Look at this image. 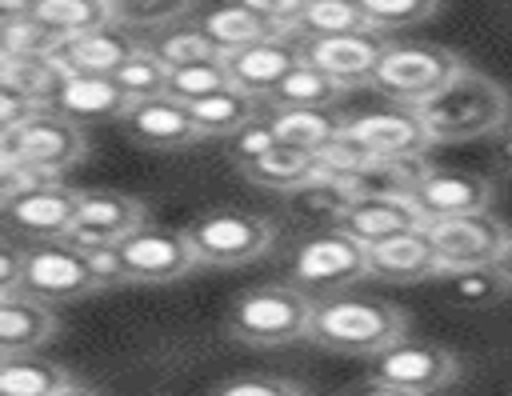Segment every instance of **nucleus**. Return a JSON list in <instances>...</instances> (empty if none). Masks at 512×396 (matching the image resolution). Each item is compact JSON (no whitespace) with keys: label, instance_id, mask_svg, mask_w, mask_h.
<instances>
[{"label":"nucleus","instance_id":"obj_10","mask_svg":"<svg viewBox=\"0 0 512 396\" xmlns=\"http://www.w3.org/2000/svg\"><path fill=\"white\" fill-rule=\"evenodd\" d=\"M428 232H432V244H436V256H440V272L496 264V256L512 240V228L492 208L448 216V220H428Z\"/></svg>","mask_w":512,"mask_h":396},{"label":"nucleus","instance_id":"obj_28","mask_svg":"<svg viewBox=\"0 0 512 396\" xmlns=\"http://www.w3.org/2000/svg\"><path fill=\"white\" fill-rule=\"evenodd\" d=\"M72 384V372L40 352L0 356V396H56Z\"/></svg>","mask_w":512,"mask_h":396},{"label":"nucleus","instance_id":"obj_29","mask_svg":"<svg viewBox=\"0 0 512 396\" xmlns=\"http://www.w3.org/2000/svg\"><path fill=\"white\" fill-rule=\"evenodd\" d=\"M344 92H348V88H344L340 80H332L324 68L300 60V64L276 84V92L268 96V104H272V108H332Z\"/></svg>","mask_w":512,"mask_h":396},{"label":"nucleus","instance_id":"obj_22","mask_svg":"<svg viewBox=\"0 0 512 396\" xmlns=\"http://www.w3.org/2000/svg\"><path fill=\"white\" fill-rule=\"evenodd\" d=\"M420 224H428V220L412 196H352L348 208L340 212L336 228H344L360 244H376V240H388V236L420 228Z\"/></svg>","mask_w":512,"mask_h":396},{"label":"nucleus","instance_id":"obj_23","mask_svg":"<svg viewBox=\"0 0 512 396\" xmlns=\"http://www.w3.org/2000/svg\"><path fill=\"white\" fill-rule=\"evenodd\" d=\"M60 332V320L48 300L16 292L0 296V356H24L52 344Z\"/></svg>","mask_w":512,"mask_h":396},{"label":"nucleus","instance_id":"obj_46","mask_svg":"<svg viewBox=\"0 0 512 396\" xmlns=\"http://www.w3.org/2000/svg\"><path fill=\"white\" fill-rule=\"evenodd\" d=\"M340 396H416V392H408V388H400V384H388V380H380V376H364V380L348 384Z\"/></svg>","mask_w":512,"mask_h":396},{"label":"nucleus","instance_id":"obj_48","mask_svg":"<svg viewBox=\"0 0 512 396\" xmlns=\"http://www.w3.org/2000/svg\"><path fill=\"white\" fill-rule=\"evenodd\" d=\"M32 4H36V0H0V16H4V20H12V16H28Z\"/></svg>","mask_w":512,"mask_h":396},{"label":"nucleus","instance_id":"obj_8","mask_svg":"<svg viewBox=\"0 0 512 396\" xmlns=\"http://www.w3.org/2000/svg\"><path fill=\"white\" fill-rule=\"evenodd\" d=\"M20 292L40 296L48 304H68L100 292L96 272L88 264V252L72 240H36L24 248V280Z\"/></svg>","mask_w":512,"mask_h":396},{"label":"nucleus","instance_id":"obj_1","mask_svg":"<svg viewBox=\"0 0 512 396\" xmlns=\"http://www.w3.org/2000/svg\"><path fill=\"white\" fill-rule=\"evenodd\" d=\"M408 336H412V320L400 304L380 296H356V292H336L316 300L312 324H308V340L332 356L376 360L380 352L396 348Z\"/></svg>","mask_w":512,"mask_h":396},{"label":"nucleus","instance_id":"obj_27","mask_svg":"<svg viewBox=\"0 0 512 396\" xmlns=\"http://www.w3.org/2000/svg\"><path fill=\"white\" fill-rule=\"evenodd\" d=\"M272 132L280 144H296L308 152H320L328 140H336L348 124V116L332 108H272Z\"/></svg>","mask_w":512,"mask_h":396},{"label":"nucleus","instance_id":"obj_30","mask_svg":"<svg viewBox=\"0 0 512 396\" xmlns=\"http://www.w3.org/2000/svg\"><path fill=\"white\" fill-rule=\"evenodd\" d=\"M348 200H352V192H348L344 180L316 172L308 184H300L296 192H288V212L296 220H304V224H328V228H336L340 224V212L348 208Z\"/></svg>","mask_w":512,"mask_h":396},{"label":"nucleus","instance_id":"obj_40","mask_svg":"<svg viewBox=\"0 0 512 396\" xmlns=\"http://www.w3.org/2000/svg\"><path fill=\"white\" fill-rule=\"evenodd\" d=\"M208 396H308V388L292 376H268V372H256V376H232L224 384H216Z\"/></svg>","mask_w":512,"mask_h":396},{"label":"nucleus","instance_id":"obj_15","mask_svg":"<svg viewBox=\"0 0 512 396\" xmlns=\"http://www.w3.org/2000/svg\"><path fill=\"white\" fill-rule=\"evenodd\" d=\"M132 144L140 148H152V152H176V148H188L200 136L196 120H192V108L172 100V96H148V100H132L116 124Z\"/></svg>","mask_w":512,"mask_h":396},{"label":"nucleus","instance_id":"obj_24","mask_svg":"<svg viewBox=\"0 0 512 396\" xmlns=\"http://www.w3.org/2000/svg\"><path fill=\"white\" fill-rule=\"evenodd\" d=\"M240 172H244L248 184L264 188V192H284V196H288V192H296L300 184H308L320 168H316V152L276 140L268 152H260L256 160L240 164Z\"/></svg>","mask_w":512,"mask_h":396},{"label":"nucleus","instance_id":"obj_43","mask_svg":"<svg viewBox=\"0 0 512 396\" xmlns=\"http://www.w3.org/2000/svg\"><path fill=\"white\" fill-rule=\"evenodd\" d=\"M84 252H88V264H92V272H96L100 292H108V288H124V284H128L116 244H108V248H84Z\"/></svg>","mask_w":512,"mask_h":396},{"label":"nucleus","instance_id":"obj_47","mask_svg":"<svg viewBox=\"0 0 512 396\" xmlns=\"http://www.w3.org/2000/svg\"><path fill=\"white\" fill-rule=\"evenodd\" d=\"M492 160L504 176H512V124H504L500 132H492Z\"/></svg>","mask_w":512,"mask_h":396},{"label":"nucleus","instance_id":"obj_34","mask_svg":"<svg viewBox=\"0 0 512 396\" xmlns=\"http://www.w3.org/2000/svg\"><path fill=\"white\" fill-rule=\"evenodd\" d=\"M168 64L160 60V52L152 44H140L120 68H116V84L128 92V100H148V96H168Z\"/></svg>","mask_w":512,"mask_h":396},{"label":"nucleus","instance_id":"obj_14","mask_svg":"<svg viewBox=\"0 0 512 396\" xmlns=\"http://www.w3.org/2000/svg\"><path fill=\"white\" fill-rule=\"evenodd\" d=\"M344 132L364 144L372 156H420L432 148V132L424 128L416 104H392L388 108H368L348 116Z\"/></svg>","mask_w":512,"mask_h":396},{"label":"nucleus","instance_id":"obj_37","mask_svg":"<svg viewBox=\"0 0 512 396\" xmlns=\"http://www.w3.org/2000/svg\"><path fill=\"white\" fill-rule=\"evenodd\" d=\"M372 32L380 36H396V32H408L424 20H432L440 12V0H360Z\"/></svg>","mask_w":512,"mask_h":396},{"label":"nucleus","instance_id":"obj_38","mask_svg":"<svg viewBox=\"0 0 512 396\" xmlns=\"http://www.w3.org/2000/svg\"><path fill=\"white\" fill-rule=\"evenodd\" d=\"M152 48L160 52V60H164L168 68H180V64H196V60L224 56V52L208 40V32H204L200 24H172V28H164V32L152 40Z\"/></svg>","mask_w":512,"mask_h":396},{"label":"nucleus","instance_id":"obj_3","mask_svg":"<svg viewBox=\"0 0 512 396\" xmlns=\"http://www.w3.org/2000/svg\"><path fill=\"white\" fill-rule=\"evenodd\" d=\"M316 300L292 280L244 288L228 308V336L248 348H280L292 340H308Z\"/></svg>","mask_w":512,"mask_h":396},{"label":"nucleus","instance_id":"obj_25","mask_svg":"<svg viewBox=\"0 0 512 396\" xmlns=\"http://www.w3.org/2000/svg\"><path fill=\"white\" fill-rule=\"evenodd\" d=\"M196 24L208 32V40H212L220 52H236V48H248V44H256V40H268V36L288 32V28L272 24V20H264L260 12H252L244 0L216 4V8H208Z\"/></svg>","mask_w":512,"mask_h":396},{"label":"nucleus","instance_id":"obj_44","mask_svg":"<svg viewBox=\"0 0 512 396\" xmlns=\"http://www.w3.org/2000/svg\"><path fill=\"white\" fill-rule=\"evenodd\" d=\"M24 280V248H16V236L4 232V248H0V296H16Z\"/></svg>","mask_w":512,"mask_h":396},{"label":"nucleus","instance_id":"obj_21","mask_svg":"<svg viewBox=\"0 0 512 396\" xmlns=\"http://www.w3.org/2000/svg\"><path fill=\"white\" fill-rule=\"evenodd\" d=\"M436 272H440V256H436V244H432L428 224L368 244V276L372 280L412 284V280H428Z\"/></svg>","mask_w":512,"mask_h":396},{"label":"nucleus","instance_id":"obj_41","mask_svg":"<svg viewBox=\"0 0 512 396\" xmlns=\"http://www.w3.org/2000/svg\"><path fill=\"white\" fill-rule=\"evenodd\" d=\"M44 108V100L32 92V88H24L20 80H12V76H4V84H0V136L4 132H12V128H20L32 112H40Z\"/></svg>","mask_w":512,"mask_h":396},{"label":"nucleus","instance_id":"obj_35","mask_svg":"<svg viewBox=\"0 0 512 396\" xmlns=\"http://www.w3.org/2000/svg\"><path fill=\"white\" fill-rule=\"evenodd\" d=\"M192 8H196V0H112L116 24L132 28L136 36H144V32H164V28L180 24Z\"/></svg>","mask_w":512,"mask_h":396},{"label":"nucleus","instance_id":"obj_2","mask_svg":"<svg viewBox=\"0 0 512 396\" xmlns=\"http://www.w3.org/2000/svg\"><path fill=\"white\" fill-rule=\"evenodd\" d=\"M416 112L432 132V144H460V140L500 132L512 116V96L500 80L464 64L436 96L416 104Z\"/></svg>","mask_w":512,"mask_h":396},{"label":"nucleus","instance_id":"obj_36","mask_svg":"<svg viewBox=\"0 0 512 396\" xmlns=\"http://www.w3.org/2000/svg\"><path fill=\"white\" fill-rule=\"evenodd\" d=\"M232 76L224 68V56H212V60H196V64H180L168 72V96L180 100V104H196L220 88H228Z\"/></svg>","mask_w":512,"mask_h":396},{"label":"nucleus","instance_id":"obj_7","mask_svg":"<svg viewBox=\"0 0 512 396\" xmlns=\"http://www.w3.org/2000/svg\"><path fill=\"white\" fill-rule=\"evenodd\" d=\"M84 152H88L84 124L60 116L56 108H40L20 128L0 136V164H28L56 180L68 168H76L84 160Z\"/></svg>","mask_w":512,"mask_h":396},{"label":"nucleus","instance_id":"obj_42","mask_svg":"<svg viewBox=\"0 0 512 396\" xmlns=\"http://www.w3.org/2000/svg\"><path fill=\"white\" fill-rule=\"evenodd\" d=\"M276 144V132H272V120H252L248 128H240L236 136H228V156L236 160V168L240 164H248V160H256L260 152H268Z\"/></svg>","mask_w":512,"mask_h":396},{"label":"nucleus","instance_id":"obj_18","mask_svg":"<svg viewBox=\"0 0 512 396\" xmlns=\"http://www.w3.org/2000/svg\"><path fill=\"white\" fill-rule=\"evenodd\" d=\"M128 104L132 100L116 84V76H100V72H64L48 100V108H56L60 116H68L84 128L88 124H120Z\"/></svg>","mask_w":512,"mask_h":396},{"label":"nucleus","instance_id":"obj_6","mask_svg":"<svg viewBox=\"0 0 512 396\" xmlns=\"http://www.w3.org/2000/svg\"><path fill=\"white\" fill-rule=\"evenodd\" d=\"M460 68H464V60L452 48H444V44L388 40L384 44V56H380V68L372 76V88L384 100H392V104H424Z\"/></svg>","mask_w":512,"mask_h":396},{"label":"nucleus","instance_id":"obj_4","mask_svg":"<svg viewBox=\"0 0 512 396\" xmlns=\"http://www.w3.org/2000/svg\"><path fill=\"white\" fill-rule=\"evenodd\" d=\"M184 236L200 260V268H240V264L264 260L276 248L280 228L268 216H256L244 208H212V212H200L196 220H188Z\"/></svg>","mask_w":512,"mask_h":396},{"label":"nucleus","instance_id":"obj_31","mask_svg":"<svg viewBox=\"0 0 512 396\" xmlns=\"http://www.w3.org/2000/svg\"><path fill=\"white\" fill-rule=\"evenodd\" d=\"M32 16L40 24H48L56 36H80V32H96V28L116 24L112 0H36Z\"/></svg>","mask_w":512,"mask_h":396},{"label":"nucleus","instance_id":"obj_50","mask_svg":"<svg viewBox=\"0 0 512 396\" xmlns=\"http://www.w3.org/2000/svg\"><path fill=\"white\" fill-rule=\"evenodd\" d=\"M56 396H100V392H96L92 384H84V380H72V384H68V388H60Z\"/></svg>","mask_w":512,"mask_h":396},{"label":"nucleus","instance_id":"obj_12","mask_svg":"<svg viewBox=\"0 0 512 396\" xmlns=\"http://www.w3.org/2000/svg\"><path fill=\"white\" fill-rule=\"evenodd\" d=\"M84 188H68L60 180H48L32 192H20L4 208V232L24 240H64L72 228V216L80 208Z\"/></svg>","mask_w":512,"mask_h":396},{"label":"nucleus","instance_id":"obj_45","mask_svg":"<svg viewBox=\"0 0 512 396\" xmlns=\"http://www.w3.org/2000/svg\"><path fill=\"white\" fill-rule=\"evenodd\" d=\"M252 12H260L264 20H272V24H280V28H296V20H300V12L308 8V0H244Z\"/></svg>","mask_w":512,"mask_h":396},{"label":"nucleus","instance_id":"obj_49","mask_svg":"<svg viewBox=\"0 0 512 396\" xmlns=\"http://www.w3.org/2000/svg\"><path fill=\"white\" fill-rule=\"evenodd\" d=\"M496 272L508 280V288H512V240H508V248L496 256Z\"/></svg>","mask_w":512,"mask_h":396},{"label":"nucleus","instance_id":"obj_20","mask_svg":"<svg viewBox=\"0 0 512 396\" xmlns=\"http://www.w3.org/2000/svg\"><path fill=\"white\" fill-rule=\"evenodd\" d=\"M492 180L476 176V172H452V168H432L416 188L412 200L424 212V220H448V216H464V212H484L492 208Z\"/></svg>","mask_w":512,"mask_h":396},{"label":"nucleus","instance_id":"obj_9","mask_svg":"<svg viewBox=\"0 0 512 396\" xmlns=\"http://www.w3.org/2000/svg\"><path fill=\"white\" fill-rule=\"evenodd\" d=\"M116 252L128 284H176L200 268L184 228H164V224H140L132 236L116 244Z\"/></svg>","mask_w":512,"mask_h":396},{"label":"nucleus","instance_id":"obj_16","mask_svg":"<svg viewBox=\"0 0 512 396\" xmlns=\"http://www.w3.org/2000/svg\"><path fill=\"white\" fill-rule=\"evenodd\" d=\"M380 32H340V36H304V60L324 68L344 88H372V76L384 56Z\"/></svg>","mask_w":512,"mask_h":396},{"label":"nucleus","instance_id":"obj_39","mask_svg":"<svg viewBox=\"0 0 512 396\" xmlns=\"http://www.w3.org/2000/svg\"><path fill=\"white\" fill-rule=\"evenodd\" d=\"M368 160H372V152H368L364 144H356L348 132H340L336 140H328V144L316 152V168H320L324 176L344 180V184H348V180H352Z\"/></svg>","mask_w":512,"mask_h":396},{"label":"nucleus","instance_id":"obj_13","mask_svg":"<svg viewBox=\"0 0 512 396\" xmlns=\"http://www.w3.org/2000/svg\"><path fill=\"white\" fill-rule=\"evenodd\" d=\"M140 224H148L144 200H136L128 192L96 188V192L80 196V208H76L64 240H72L80 248H108V244H120L124 236H132Z\"/></svg>","mask_w":512,"mask_h":396},{"label":"nucleus","instance_id":"obj_33","mask_svg":"<svg viewBox=\"0 0 512 396\" xmlns=\"http://www.w3.org/2000/svg\"><path fill=\"white\" fill-rule=\"evenodd\" d=\"M304 36H340V32H372L360 0H308L296 28Z\"/></svg>","mask_w":512,"mask_h":396},{"label":"nucleus","instance_id":"obj_19","mask_svg":"<svg viewBox=\"0 0 512 396\" xmlns=\"http://www.w3.org/2000/svg\"><path fill=\"white\" fill-rule=\"evenodd\" d=\"M140 48V36L124 24H108L96 32H80V36H64L52 52L48 64L56 72H100V76H116V68Z\"/></svg>","mask_w":512,"mask_h":396},{"label":"nucleus","instance_id":"obj_32","mask_svg":"<svg viewBox=\"0 0 512 396\" xmlns=\"http://www.w3.org/2000/svg\"><path fill=\"white\" fill-rule=\"evenodd\" d=\"M444 284V296L460 308H488L496 300H504L512 288L508 280L496 272V264H480V268H456V272H440L436 276Z\"/></svg>","mask_w":512,"mask_h":396},{"label":"nucleus","instance_id":"obj_17","mask_svg":"<svg viewBox=\"0 0 512 396\" xmlns=\"http://www.w3.org/2000/svg\"><path fill=\"white\" fill-rule=\"evenodd\" d=\"M304 60V40H296L292 32H280V36H268V40H256L248 48H236V52H224V68L232 76L236 88L268 100L276 92V84Z\"/></svg>","mask_w":512,"mask_h":396},{"label":"nucleus","instance_id":"obj_11","mask_svg":"<svg viewBox=\"0 0 512 396\" xmlns=\"http://www.w3.org/2000/svg\"><path fill=\"white\" fill-rule=\"evenodd\" d=\"M372 376L400 384L416 396H436L444 388H452L460 380V356L444 344H428V340H400L396 348L380 352L372 360Z\"/></svg>","mask_w":512,"mask_h":396},{"label":"nucleus","instance_id":"obj_5","mask_svg":"<svg viewBox=\"0 0 512 396\" xmlns=\"http://www.w3.org/2000/svg\"><path fill=\"white\" fill-rule=\"evenodd\" d=\"M364 276H368V244H360L344 228H320L304 236L288 256V280L304 288L312 300L348 292Z\"/></svg>","mask_w":512,"mask_h":396},{"label":"nucleus","instance_id":"obj_26","mask_svg":"<svg viewBox=\"0 0 512 396\" xmlns=\"http://www.w3.org/2000/svg\"><path fill=\"white\" fill-rule=\"evenodd\" d=\"M188 108H192V120H196L200 136L228 140V136H236L240 128H248L260 116V96L228 84V88H220V92H212V96H204V100H196Z\"/></svg>","mask_w":512,"mask_h":396}]
</instances>
